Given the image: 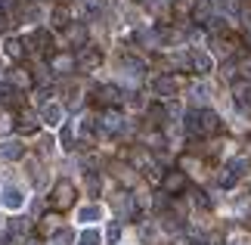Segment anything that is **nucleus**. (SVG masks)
Segmentation results:
<instances>
[{
	"instance_id": "f257e3e1",
	"label": "nucleus",
	"mask_w": 251,
	"mask_h": 245,
	"mask_svg": "<svg viewBox=\"0 0 251 245\" xmlns=\"http://www.w3.org/2000/svg\"><path fill=\"white\" fill-rule=\"evenodd\" d=\"M189 87L186 75L180 72H158L155 78H152V93L158 96L161 103H171V100H180V93Z\"/></svg>"
},
{
	"instance_id": "f03ea898",
	"label": "nucleus",
	"mask_w": 251,
	"mask_h": 245,
	"mask_svg": "<svg viewBox=\"0 0 251 245\" xmlns=\"http://www.w3.org/2000/svg\"><path fill=\"white\" fill-rule=\"evenodd\" d=\"M124 93L127 90H121L118 84H100V87H93L90 90V106L93 109H121L124 106Z\"/></svg>"
},
{
	"instance_id": "7ed1b4c3",
	"label": "nucleus",
	"mask_w": 251,
	"mask_h": 245,
	"mask_svg": "<svg viewBox=\"0 0 251 245\" xmlns=\"http://www.w3.org/2000/svg\"><path fill=\"white\" fill-rule=\"evenodd\" d=\"M214 56L208 53V47H189L186 50V75H196V78H208L214 75Z\"/></svg>"
},
{
	"instance_id": "20e7f679",
	"label": "nucleus",
	"mask_w": 251,
	"mask_h": 245,
	"mask_svg": "<svg viewBox=\"0 0 251 245\" xmlns=\"http://www.w3.org/2000/svg\"><path fill=\"white\" fill-rule=\"evenodd\" d=\"M75 199H78V186H75L72 180H56L53 183V190H50V205H53V211H69L75 208Z\"/></svg>"
},
{
	"instance_id": "39448f33",
	"label": "nucleus",
	"mask_w": 251,
	"mask_h": 245,
	"mask_svg": "<svg viewBox=\"0 0 251 245\" xmlns=\"http://www.w3.org/2000/svg\"><path fill=\"white\" fill-rule=\"evenodd\" d=\"M189 177H186V171H180V168H165V174H161V180H158V190L171 195V199H177V195L183 192H189Z\"/></svg>"
},
{
	"instance_id": "423d86ee",
	"label": "nucleus",
	"mask_w": 251,
	"mask_h": 245,
	"mask_svg": "<svg viewBox=\"0 0 251 245\" xmlns=\"http://www.w3.org/2000/svg\"><path fill=\"white\" fill-rule=\"evenodd\" d=\"M62 41H65L62 50H81V47L90 44V25L75 19V22H69L62 28Z\"/></svg>"
},
{
	"instance_id": "0eeeda50",
	"label": "nucleus",
	"mask_w": 251,
	"mask_h": 245,
	"mask_svg": "<svg viewBox=\"0 0 251 245\" xmlns=\"http://www.w3.org/2000/svg\"><path fill=\"white\" fill-rule=\"evenodd\" d=\"M47 68L53 72V78H75V72H78L75 50H56L50 59H47Z\"/></svg>"
},
{
	"instance_id": "6e6552de",
	"label": "nucleus",
	"mask_w": 251,
	"mask_h": 245,
	"mask_svg": "<svg viewBox=\"0 0 251 245\" xmlns=\"http://www.w3.org/2000/svg\"><path fill=\"white\" fill-rule=\"evenodd\" d=\"M75 62H78V72H96L102 62H105V53L100 50L96 44H87V47H81V50H75Z\"/></svg>"
},
{
	"instance_id": "1a4fd4ad",
	"label": "nucleus",
	"mask_w": 251,
	"mask_h": 245,
	"mask_svg": "<svg viewBox=\"0 0 251 245\" xmlns=\"http://www.w3.org/2000/svg\"><path fill=\"white\" fill-rule=\"evenodd\" d=\"M109 171H112V177L121 183V190H137L140 180H143V177H140V171H133L130 164H127V162H121V159H118V162H112V164H109Z\"/></svg>"
},
{
	"instance_id": "9d476101",
	"label": "nucleus",
	"mask_w": 251,
	"mask_h": 245,
	"mask_svg": "<svg viewBox=\"0 0 251 245\" xmlns=\"http://www.w3.org/2000/svg\"><path fill=\"white\" fill-rule=\"evenodd\" d=\"M37 118H41V124L47 127H56V124H62V106L59 103H44L41 106V112H37Z\"/></svg>"
},
{
	"instance_id": "9b49d317",
	"label": "nucleus",
	"mask_w": 251,
	"mask_h": 245,
	"mask_svg": "<svg viewBox=\"0 0 251 245\" xmlns=\"http://www.w3.org/2000/svg\"><path fill=\"white\" fill-rule=\"evenodd\" d=\"M6 84H13L19 93L28 90V87H34V72H28V68H13L6 78Z\"/></svg>"
},
{
	"instance_id": "f8f14e48",
	"label": "nucleus",
	"mask_w": 251,
	"mask_h": 245,
	"mask_svg": "<svg viewBox=\"0 0 251 245\" xmlns=\"http://www.w3.org/2000/svg\"><path fill=\"white\" fill-rule=\"evenodd\" d=\"M0 159H6V162L25 159V143L22 140H3L0 143Z\"/></svg>"
},
{
	"instance_id": "ddd939ff",
	"label": "nucleus",
	"mask_w": 251,
	"mask_h": 245,
	"mask_svg": "<svg viewBox=\"0 0 251 245\" xmlns=\"http://www.w3.org/2000/svg\"><path fill=\"white\" fill-rule=\"evenodd\" d=\"M3 53H6L13 62H22V59H25V53H28V44L22 41V37H6Z\"/></svg>"
},
{
	"instance_id": "4468645a",
	"label": "nucleus",
	"mask_w": 251,
	"mask_h": 245,
	"mask_svg": "<svg viewBox=\"0 0 251 245\" xmlns=\"http://www.w3.org/2000/svg\"><path fill=\"white\" fill-rule=\"evenodd\" d=\"M189 202H192V208H199V211H211V208H214V199L208 195V190H199V186H196V190L189 186Z\"/></svg>"
},
{
	"instance_id": "2eb2a0df",
	"label": "nucleus",
	"mask_w": 251,
	"mask_h": 245,
	"mask_svg": "<svg viewBox=\"0 0 251 245\" xmlns=\"http://www.w3.org/2000/svg\"><path fill=\"white\" fill-rule=\"evenodd\" d=\"M59 146L65 152H75L78 149V136H75V124L72 121H62V131H59Z\"/></svg>"
},
{
	"instance_id": "dca6fc26",
	"label": "nucleus",
	"mask_w": 251,
	"mask_h": 245,
	"mask_svg": "<svg viewBox=\"0 0 251 245\" xmlns=\"http://www.w3.org/2000/svg\"><path fill=\"white\" fill-rule=\"evenodd\" d=\"M84 190L90 199H100V192H102V177H100V171H84Z\"/></svg>"
},
{
	"instance_id": "f3484780",
	"label": "nucleus",
	"mask_w": 251,
	"mask_h": 245,
	"mask_svg": "<svg viewBox=\"0 0 251 245\" xmlns=\"http://www.w3.org/2000/svg\"><path fill=\"white\" fill-rule=\"evenodd\" d=\"M0 202H3L6 208H13V211H19V208H22V205H25V195L19 192L16 186H6V190L0 192Z\"/></svg>"
},
{
	"instance_id": "a211bd4d",
	"label": "nucleus",
	"mask_w": 251,
	"mask_h": 245,
	"mask_svg": "<svg viewBox=\"0 0 251 245\" xmlns=\"http://www.w3.org/2000/svg\"><path fill=\"white\" fill-rule=\"evenodd\" d=\"M0 106H3V109L6 106H22V93H19L13 84H6V81L0 84Z\"/></svg>"
},
{
	"instance_id": "6ab92c4d",
	"label": "nucleus",
	"mask_w": 251,
	"mask_h": 245,
	"mask_svg": "<svg viewBox=\"0 0 251 245\" xmlns=\"http://www.w3.org/2000/svg\"><path fill=\"white\" fill-rule=\"evenodd\" d=\"M19 131H22V134H37V131H41V118H37V115L34 112H19Z\"/></svg>"
},
{
	"instance_id": "aec40b11",
	"label": "nucleus",
	"mask_w": 251,
	"mask_h": 245,
	"mask_svg": "<svg viewBox=\"0 0 251 245\" xmlns=\"http://www.w3.org/2000/svg\"><path fill=\"white\" fill-rule=\"evenodd\" d=\"M102 218V208L100 205H84V208L78 211V220H84V223H96Z\"/></svg>"
},
{
	"instance_id": "412c9836",
	"label": "nucleus",
	"mask_w": 251,
	"mask_h": 245,
	"mask_svg": "<svg viewBox=\"0 0 251 245\" xmlns=\"http://www.w3.org/2000/svg\"><path fill=\"white\" fill-rule=\"evenodd\" d=\"M100 242H102V236H100V230H93V227H87L78 239V245H100Z\"/></svg>"
},
{
	"instance_id": "4be33fe9",
	"label": "nucleus",
	"mask_w": 251,
	"mask_h": 245,
	"mask_svg": "<svg viewBox=\"0 0 251 245\" xmlns=\"http://www.w3.org/2000/svg\"><path fill=\"white\" fill-rule=\"evenodd\" d=\"M25 230H28V220L25 218H13V220H9V236H22Z\"/></svg>"
},
{
	"instance_id": "5701e85b",
	"label": "nucleus",
	"mask_w": 251,
	"mask_h": 245,
	"mask_svg": "<svg viewBox=\"0 0 251 245\" xmlns=\"http://www.w3.org/2000/svg\"><path fill=\"white\" fill-rule=\"evenodd\" d=\"M105 239H109L112 245H118V239H121V223H118V220L109 223V230H105Z\"/></svg>"
},
{
	"instance_id": "b1692460",
	"label": "nucleus",
	"mask_w": 251,
	"mask_h": 245,
	"mask_svg": "<svg viewBox=\"0 0 251 245\" xmlns=\"http://www.w3.org/2000/svg\"><path fill=\"white\" fill-rule=\"evenodd\" d=\"M9 131H13V118H9V112L3 109V106H0V136L9 134Z\"/></svg>"
},
{
	"instance_id": "393cba45",
	"label": "nucleus",
	"mask_w": 251,
	"mask_h": 245,
	"mask_svg": "<svg viewBox=\"0 0 251 245\" xmlns=\"http://www.w3.org/2000/svg\"><path fill=\"white\" fill-rule=\"evenodd\" d=\"M13 28V16H9V9H0V31H9Z\"/></svg>"
},
{
	"instance_id": "a878e982",
	"label": "nucleus",
	"mask_w": 251,
	"mask_h": 245,
	"mask_svg": "<svg viewBox=\"0 0 251 245\" xmlns=\"http://www.w3.org/2000/svg\"><path fill=\"white\" fill-rule=\"evenodd\" d=\"M239 37H242V50L251 53V28H242V31H239Z\"/></svg>"
},
{
	"instance_id": "bb28decb",
	"label": "nucleus",
	"mask_w": 251,
	"mask_h": 245,
	"mask_svg": "<svg viewBox=\"0 0 251 245\" xmlns=\"http://www.w3.org/2000/svg\"><path fill=\"white\" fill-rule=\"evenodd\" d=\"M242 6H251V0H229V9H233V13L242 9Z\"/></svg>"
},
{
	"instance_id": "cd10ccee",
	"label": "nucleus",
	"mask_w": 251,
	"mask_h": 245,
	"mask_svg": "<svg viewBox=\"0 0 251 245\" xmlns=\"http://www.w3.org/2000/svg\"><path fill=\"white\" fill-rule=\"evenodd\" d=\"M168 245H192V239H183V236H174Z\"/></svg>"
},
{
	"instance_id": "c85d7f7f",
	"label": "nucleus",
	"mask_w": 251,
	"mask_h": 245,
	"mask_svg": "<svg viewBox=\"0 0 251 245\" xmlns=\"http://www.w3.org/2000/svg\"><path fill=\"white\" fill-rule=\"evenodd\" d=\"M22 245H37V239H34V236H28V239H25Z\"/></svg>"
},
{
	"instance_id": "c756f323",
	"label": "nucleus",
	"mask_w": 251,
	"mask_h": 245,
	"mask_svg": "<svg viewBox=\"0 0 251 245\" xmlns=\"http://www.w3.org/2000/svg\"><path fill=\"white\" fill-rule=\"evenodd\" d=\"M0 78H3V65H0Z\"/></svg>"
},
{
	"instance_id": "7c9ffc66",
	"label": "nucleus",
	"mask_w": 251,
	"mask_h": 245,
	"mask_svg": "<svg viewBox=\"0 0 251 245\" xmlns=\"http://www.w3.org/2000/svg\"><path fill=\"white\" fill-rule=\"evenodd\" d=\"M133 3H143V0H133Z\"/></svg>"
}]
</instances>
